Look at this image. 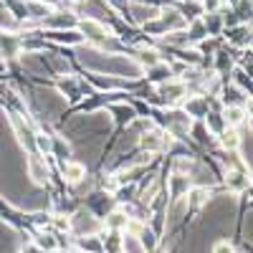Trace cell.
<instances>
[{"label": "cell", "instance_id": "6da1fadb", "mask_svg": "<svg viewBox=\"0 0 253 253\" xmlns=\"http://www.w3.org/2000/svg\"><path fill=\"white\" fill-rule=\"evenodd\" d=\"M69 233L74 238H86V236H101L104 233V220L96 218L89 208H76L69 215Z\"/></svg>", "mask_w": 253, "mask_h": 253}, {"label": "cell", "instance_id": "7a4b0ae2", "mask_svg": "<svg viewBox=\"0 0 253 253\" xmlns=\"http://www.w3.org/2000/svg\"><path fill=\"white\" fill-rule=\"evenodd\" d=\"M26 170H28V177L33 180V185L48 190V185H51V167L46 162V155L31 152L28 160H26Z\"/></svg>", "mask_w": 253, "mask_h": 253}, {"label": "cell", "instance_id": "3957f363", "mask_svg": "<svg viewBox=\"0 0 253 253\" xmlns=\"http://www.w3.org/2000/svg\"><path fill=\"white\" fill-rule=\"evenodd\" d=\"M218 94H220V104H223V107H243V109H251L248 91L233 86V84H223Z\"/></svg>", "mask_w": 253, "mask_h": 253}, {"label": "cell", "instance_id": "277c9868", "mask_svg": "<svg viewBox=\"0 0 253 253\" xmlns=\"http://www.w3.org/2000/svg\"><path fill=\"white\" fill-rule=\"evenodd\" d=\"M58 170L63 175V182H66L69 187H74L76 182H81L84 177L89 175L86 172V165L79 162V160H63V162H58Z\"/></svg>", "mask_w": 253, "mask_h": 253}, {"label": "cell", "instance_id": "5b68a950", "mask_svg": "<svg viewBox=\"0 0 253 253\" xmlns=\"http://www.w3.org/2000/svg\"><path fill=\"white\" fill-rule=\"evenodd\" d=\"M126 13H129L132 23H137V26H144V23H150V20L160 18V8L147 5V3H126Z\"/></svg>", "mask_w": 253, "mask_h": 253}, {"label": "cell", "instance_id": "8992f818", "mask_svg": "<svg viewBox=\"0 0 253 253\" xmlns=\"http://www.w3.org/2000/svg\"><path fill=\"white\" fill-rule=\"evenodd\" d=\"M220 117H223L228 129H241V126L251 124V114L243 107H223L220 109Z\"/></svg>", "mask_w": 253, "mask_h": 253}, {"label": "cell", "instance_id": "52a82bcc", "mask_svg": "<svg viewBox=\"0 0 253 253\" xmlns=\"http://www.w3.org/2000/svg\"><path fill=\"white\" fill-rule=\"evenodd\" d=\"M43 38H48V41H53V43H66V46H81L84 38L76 28H63V31H43L41 33Z\"/></svg>", "mask_w": 253, "mask_h": 253}, {"label": "cell", "instance_id": "ba28073f", "mask_svg": "<svg viewBox=\"0 0 253 253\" xmlns=\"http://www.w3.org/2000/svg\"><path fill=\"white\" fill-rule=\"evenodd\" d=\"M109 114L114 117V122H117L119 126H129V124L137 119V114H134V109H132V104H129V101L109 104Z\"/></svg>", "mask_w": 253, "mask_h": 253}, {"label": "cell", "instance_id": "9c48e42d", "mask_svg": "<svg viewBox=\"0 0 253 253\" xmlns=\"http://www.w3.org/2000/svg\"><path fill=\"white\" fill-rule=\"evenodd\" d=\"M185 198H187V205L193 210H200L213 200V187H190Z\"/></svg>", "mask_w": 253, "mask_h": 253}, {"label": "cell", "instance_id": "30bf717a", "mask_svg": "<svg viewBox=\"0 0 253 253\" xmlns=\"http://www.w3.org/2000/svg\"><path fill=\"white\" fill-rule=\"evenodd\" d=\"M190 187H193V185H190V180H187L185 175L172 172L170 177H167V198H170V200L182 198V195H187V190H190Z\"/></svg>", "mask_w": 253, "mask_h": 253}, {"label": "cell", "instance_id": "8fae6325", "mask_svg": "<svg viewBox=\"0 0 253 253\" xmlns=\"http://www.w3.org/2000/svg\"><path fill=\"white\" fill-rule=\"evenodd\" d=\"M225 33H228V41L233 46H238V48L251 46V23H238L233 28H225Z\"/></svg>", "mask_w": 253, "mask_h": 253}, {"label": "cell", "instance_id": "7c38bea8", "mask_svg": "<svg viewBox=\"0 0 253 253\" xmlns=\"http://www.w3.org/2000/svg\"><path fill=\"white\" fill-rule=\"evenodd\" d=\"M41 253H53V251H58V241H56V236H53V230H38V233L33 236V241H31Z\"/></svg>", "mask_w": 253, "mask_h": 253}, {"label": "cell", "instance_id": "4fadbf2b", "mask_svg": "<svg viewBox=\"0 0 253 253\" xmlns=\"http://www.w3.org/2000/svg\"><path fill=\"white\" fill-rule=\"evenodd\" d=\"M51 155L58 157V162L71 157V144L66 142V137H61V134H53L51 137Z\"/></svg>", "mask_w": 253, "mask_h": 253}, {"label": "cell", "instance_id": "5bb4252c", "mask_svg": "<svg viewBox=\"0 0 253 253\" xmlns=\"http://www.w3.org/2000/svg\"><path fill=\"white\" fill-rule=\"evenodd\" d=\"M124 225H126V215L122 213L119 208H114L112 213H107L104 215V230H124Z\"/></svg>", "mask_w": 253, "mask_h": 253}, {"label": "cell", "instance_id": "9a60e30c", "mask_svg": "<svg viewBox=\"0 0 253 253\" xmlns=\"http://www.w3.org/2000/svg\"><path fill=\"white\" fill-rule=\"evenodd\" d=\"M94 190H96V177L86 175L81 182H76V185L71 187V198H89Z\"/></svg>", "mask_w": 253, "mask_h": 253}, {"label": "cell", "instance_id": "2e32d148", "mask_svg": "<svg viewBox=\"0 0 253 253\" xmlns=\"http://www.w3.org/2000/svg\"><path fill=\"white\" fill-rule=\"evenodd\" d=\"M147 71H150V81H155L157 86H160V84H165V81H170V79H172V74H170V66H167L165 61H160L157 66L147 69Z\"/></svg>", "mask_w": 253, "mask_h": 253}, {"label": "cell", "instance_id": "e0dca14e", "mask_svg": "<svg viewBox=\"0 0 253 253\" xmlns=\"http://www.w3.org/2000/svg\"><path fill=\"white\" fill-rule=\"evenodd\" d=\"M230 84H233V86H238V89H243V91H251V76H248V71L241 69V66H236L233 71H230Z\"/></svg>", "mask_w": 253, "mask_h": 253}, {"label": "cell", "instance_id": "ac0fdd59", "mask_svg": "<svg viewBox=\"0 0 253 253\" xmlns=\"http://www.w3.org/2000/svg\"><path fill=\"white\" fill-rule=\"evenodd\" d=\"M139 243L144 246V251L150 253V251H155L157 246H160V236L155 233V230L150 228V225H144V230L139 233Z\"/></svg>", "mask_w": 253, "mask_h": 253}, {"label": "cell", "instance_id": "d6986e66", "mask_svg": "<svg viewBox=\"0 0 253 253\" xmlns=\"http://www.w3.org/2000/svg\"><path fill=\"white\" fill-rule=\"evenodd\" d=\"M122 253H147V251L139 243V238H132V236H124L122 233Z\"/></svg>", "mask_w": 253, "mask_h": 253}, {"label": "cell", "instance_id": "ffe728a7", "mask_svg": "<svg viewBox=\"0 0 253 253\" xmlns=\"http://www.w3.org/2000/svg\"><path fill=\"white\" fill-rule=\"evenodd\" d=\"M200 5H203L205 13H220L223 0H200Z\"/></svg>", "mask_w": 253, "mask_h": 253}, {"label": "cell", "instance_id": "44dd1931", "mask_svg": "<svg viewBox=\"0 0 253 253\" xmlns=\"http://www.w3.org/2000/svg\"><path fill=\"white\" fill-rule=\"evenodd\" d=\"M20 253H41L33 243H26V248H20Z\"/></svg>", "mask_w": 253, "mask_h": 253}, {"label": "cell", "instance_id": "7402d4cb", "mask_svg": "<svg viewBox=\"0 0 253 253\" xmlns=\"http://www.w3.org/2000/svg\"><path fill=\"white\" fill-rule=\"evenodd\" d=\"M71 3H86V0H71Z\"/></svg>", "mask_w": 253, "mask_h": 253}]
</instances>
